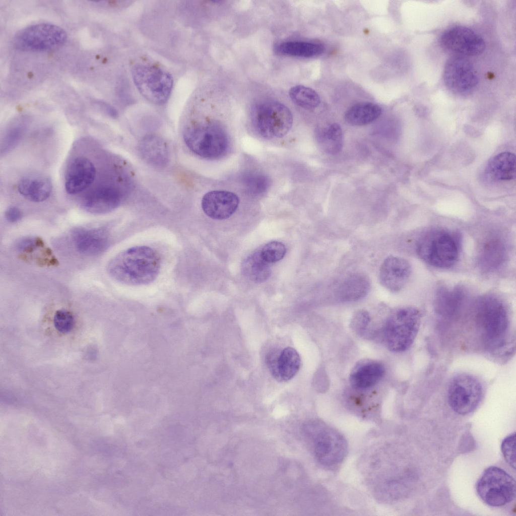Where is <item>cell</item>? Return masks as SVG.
<instances>
[{
    "label": "cell",
    "instance_id": "8fae6325",
    "mask_svg": "<svg viewBox=\"0 0 516 516\" xmlns=\"http://www.w3.org/2000/svg\"><path fill=\"white\" fill-rule=\"evenodd\" d=\"M447 395L450 408L455 413L465 415L478 407L483 397V388L475 377L461 373L451 378Z\"/></svg>",
    "mask_w": 516,
    "mask_h": 516
},
{
    "label": "cell",
    "instance_id": "484cf974",
    "mask_svg": "<svg viewBox=\"0 0 516 516\" xmlns=\"http://www.w3.org/2000/svg\"><path fill=\"white\" fill-rule=\"evenodd\" d=\"M486 173L496 180H508L515 176V157L510 152H502L494 156L488 163Z\"/></svg>",
    "mask_w": 516,
    "mask_h": 516
},
{
    "label": "cell",
    "instance_id": "9c48e42d",
    "mask_svg": "<svg viewBox=\"0 0 516 516\" xmlns=\"http://www.w3.org/2000/svg\"><path fill=\"white\" fill-rule=\"evenodd\" d=\"M476 490L480 499L486 504L493 507L502 506L515 498V481L502 469L490 466L483 471L478 480Z\"/></svg>",
    "mask_w": 516,
    "mask_h": 516
},
{
    "label": "cell",
    "instance_id": "f35d334b",
    "mask_svg": "<svg viewBox=\"0 0 516 516\" xmlns=\"http://www.w3.org/2000/svg\"><path fill=\"white\" fill-rule=\"evenodd\" d=\"M23 217L21 210L16 206H12L7 209L5 212V217L7 221L11 223H16L20 221Z\"/></svg>",
    "mask_w": 516,
    "mask_h": 516
},
{
    "label": "cell",
    "instance_id": "e0dca14e",
    "mask_svg": "<svg viewBox=\"0 0 516 516\" xmlns=\"http://www.w3.org/2000/svg\"><path fill=\"white\" fill-rule=\"evenodd\" d=\"M239 198L233 192L213 190L206 194L202 200V208L206 215L216 220L229 218L236 211Z\"/></svg>",
    "mask_w": 516,
    "mask_h": 516
},
{
    "label": "cell",
    "instance_id": "d6a6232c",
    "mask_svg": "<svg viewBox=\"0 0 516 516\" xmlns=\"http://www.w3.org/2000/svg\"><path fill=\"white\" fill-rule=\"evenodd\" d=\"M260 251L262 258L270 264L282 260L286 254V249L283 243L272 241L265 244Z\"/></svg>",
    "mask_w": 516,
    "mask_h": 516
},
{
    "label": "cell",
    "instance_id": "603a6c76",
    "mask_svg": "<svg viewBox=\"0 0 516 516\" xmlns=\"http://www.w3.org/2000/svg\"><path fill=\"white\" fill-rule=\"evenodd\" d=\"M464 299V293L461 288L442 287L435 295V310L442 316L453 317L461 308Z\"/></svg>",
    "mask_w": 516,
    "mask_h": 516
},
{
    "label": "cell",
    "instance_id": "83f0119b",
    "mask_svg": "<svg viewBox=\"0 0 516 516\" xmlns=\"http://www.w3.org/2000/svg\"><path fill=\"white\" fill-rule=\"evenodd\" d=\"M316 136L321 148L327 154H336L343 148V132L340 125L337 123H331L318 128Z\"/></svg>",
    "mask_w": 516,
    "mask_h": 516
},
{
    "label": "cell",
    "instance_id": "d4e9b609",
    "mask_svg": "<svg viewBox=\"0 0 516 516\" xmlns=\"http://www.w3.org/2000/svg\"><path fill=\"white\" fill-rule=\"evenodd\" d=\"M506 248L500 239L491 237L482 244L479 253L480 266L486 271L498 268L504 262Z\"/></svg>",
    "mask_w": 516,
    "mask_h": 516
},
{
    "label": "cell",
    "instance_id": "4dcf8cb0",
    "mask_svg": "<svg viewBox=\"0 0 516 516\" xmlns=\"http://www.w3.org/2000/svg\"><path fill=\"white\" fill-rule=\"evenodd\" d=\"M29 121L25 117L13 120L5 129L1 142V155H4L14 149L24 136Z\"/></svg>",
    "mask_w": 516,
    "mask_h": 516
},
{
    "label": "cell",
    "instance_id": "d590c367",
    "mask_svg": "<svg viewBox=\"0 0 516 516\" xmlns=\"http://www.w3.org/2000/svg\"><path fill=\"white\" fill-rule=\"evenodd\" d=\"M515 433H512L502 440L501 444L502 454L509 465L515 469Z\"/></svg>",
    "mask_w": 516,
    "mask_h": 516
},
{
    "label": "cell",
    "instance_id": "ab89813d",
    "mask_svg": "<svg viewBox=\"0 0 516 516\" xmlns=\"http://www.w3.org/2000/svg\"><path fill=\"white\" fill-rule=\"evenodd\" d=\"M99 104L100 105L105 111L112 116L116 115L115 110L109 105L105 103L104 102H100Z\"/></svg>",
    "mask_w": 516,
    "mask_h": 516
},
{
    "label": "cell",
    "instance_id": "7a4b0ae2",
    "mask_svg": "<svg viewBox=\"0 0 516 516\" xmlns=\"http://www.w3.org/2000/svg\"><path fill=\"white\" fill-rule=\"evenodd\" d=\"M474 321L477 333L486 349L495 350L505 345L510 322L507 307L500 298L491 294L480 297L476 303Z\"/></svg>",
    "mask_w": 516,
    "mask_h": 516
},
{
    "label": "cell",
    "instance_id": "6da1fadb",
    "mask_svg": "<svg viewBox=\"0 0 516 516\" xmlns=\"http://www.w3.org/2000/svg\"><path fill=\"white\" fill-rule=\"evenodd\" d=\"M161 259L154 248L138 245L126 248L108 262L107 271L116 281L128 286H142L153 282L158 276Z\"/></svg>",
    "mask_w": 516,
    "mask_h": 516
},
{
    "label": "cell",
    "instance_id": "ffe728a7",
    "mask_svg": "<svg viewBox=\"0 0 516 516\" xmlns=\"http://www.w3.org/2000/svg\"><path fill=\"white\" fill-rule=\"evenodd\" d=\"M370 287L368 277L356 273L349 275L340 283L335 290V295L341 302L356 301L367 295Z\"/></svg>",
    "mask_w": 516,
    "mask_h": 516
},
{
    "label": "cell",
    "instance_id": "ba28073f",
    "mask_svg": "<svg viewBox=\"0 0 516 516\" xmlns=\"http://www.w3.org/2000/svg\"><path fill=\"white\" fill-rule=\"evenodd\" d=\"M307 427L314 455L318 462L328 468L339 465L346 456L348 449L344 436L336 429L320 422L311 423Z\"/></svg>",
    "mask_w": 516,
    "mask_h": 516
},
{
    "label": "cell",
    "instance_id": "5bb4252c",
    "mask_svg": "<svg viewBox=\"0 0 516 516\" xmlns=\"http://www.w3.org/2000/svg\"><path fill=\"white\" fill-rule=\"evenodd\" d=\"M411 272V265L407 260L390 255L384 260L380 266L379 282L388 290L397 292L406 285Z\"/></svg>",
    "mask_w": 516,
    "mask_h": 516
},
{
    "label": "cell",
    "instance_id": "1f68e13d",
    "mask_svg": "<svg viewBox=\"0 0 516 516\" xmlns=\"http://www.w3.org/2000/svg\"><path fill=\"white\" fill-rule=\"evenodd\" d=\"M289 96L297 105L307 109L317 107L320 102L318 94L311 88L302 85H297L290 89Z\"/></svg>",
    "mask_w": 516,
    "mask_h": 516
},
{
    "label": "cell",
    "instance_id": "74e56055",
    "mask_svg": "<svg viewBox=\"0 0 516 516\" xmlns=\"http://www.w3.org/2000/svg\"><path fill=\"white\" fill-rule=\"evenodd\" d=\"M43 245L39 238L26 237L20 239L16 243V248L20 252L30 253Z\"/></svg>",
    "mask_w": 516,
    "mask_h": 516
},
{
    "label": "cell",
    "instance_id": "f1b7e54d",
    "mask_svg": "<svg viewBox=\"0 0 516 516\" xmlns=\"http://www.w3.org/2000/svg\"><path fill=\"white\" fill-rule=\"evenodd\" d=\"M241 271L245 277L255 283L266 281L271 274L269 263L262 258L260 250L245 258L242 263Z\"/></svg>",
    "mask_w": 516,
    "mask_h": 516
},
{
    "label": "cell",
    "instance_id": "f546056e",
    "mask_svg": "<svg viewBox=\"0 0 516 516\" xmlns=\"http://www.w3.org/2000/svg\"><path fill=\"white\" fill-rule=\"evenodd\" d=\"M324 46L319 43L299 41H286L276 47L278 53L283 55L309 58L317 56L324 51Z\"/></svg>",
    "mask_w": 516,
    "mask_h": 516
},
{
    "label": "cell",
    "instance_id": "ac0fdd59",
    "mask_svg": "<svg viewBox=\"0 0 516 516\" xmlns=\"http://www.w3.org/2000/svg\"><path fill=\"white\" fill-rule=\"evenodd\" d=\"M273 376L278 381L292 379L299 370L301 359L297 351L291 347L285 348L280 352H272L267 359Z\"/></svg>",
    "mask_w": 516,
    "mask_h": 516
},
{
    "label": "cell",
    "instance_id": "8992f818",
    "mask_svg": "<svg viewBox=\"0 0 516 516\" xmlns=\"http://www.w3.org/2000/svg\"><path fill=\"white\" fill-rule=\"evenodd\" d=\"M183 138L192 152L207 159L221 157L229 146L226 132L221 125L215 123L188 126L184 132Z\"/></svg>",
    "mask_w": 516,
    "mask_h": 516
},
{
    "label": "cell",
    "instance_id": "8d00e7d4",
    "mask_svg": "<svg viewBox=\"0 0 516 516\" xmlns=\"http://www.w3.org/2000/svg\"><path fill=\"white\" fill-rule=\"evenodd\" d=\"M370 321V316L364 310H360L356 312L353 317L352 326L353 329L358 333H362Z\"/></svg>",
    "mask_w": 516,
    "mask_h": 516
},
{
    "label": "cell",
    "instance_id": "4fadbf2b",
    "mask_svg": "<svg viewBox=\"0 0 516 516\" xmlns=\"http://www.w3.org/2000/svg\"><path fill=\"white\" fill-rule=\"evenodd\" d=\"M440 43L446 49L466 56L482 53L485 47L483 39L473 30L462 26L452 27L443 33Z\"/></svg>",
    "mask_w": 516,
    "mask_h": 516
},
{
    "label": "cell",
    "instance_id": "cb8c5ba5",
    "mask_svg": "<svg viewBox=\"0 0 516 516\" xmlns=\"http://www.w3.org/2000/svg\"><path fill=\"white\" fill-rule=\"evenodd\" d=\"M139 151L143 158L157 167H163L168 161V150L166 143L159 137L148 135L141 140Z\"/></svg>",
    "mask_w": 516,
    "mask_h": 516
},
{
    "label": "cell",
    "instance_id": "7402d4cb",
    "mask_svg": "<svg viewBox=\"0 0 516 516\" xmlns=\"http://www.w3.org/2000/svg\"><path fill=\"white\" fill-rule=\"evenodd\" d=\"M17 188L20 194L27 200L40 203L49 197L52 186L50 179L47 177L30 175L21 178Z\"/></svg>",
    "mask_w": 516,
    "mask_h": 516
},
{
    "label": "cell",
    "instance_id": "d6986e66",
    "mask_svg": "<svg viewBox=\"0 0 516 516\" xmlns=\"http://www.w3.org/2000/svg\"><path fill=\"white\" fill-rule=\"evenodd\" d=\"M121 201V195L118 188L111 185H102L87 195L82 206L89 213L102 214L114 210Z\"/></svg>",
    "mask_w": 516,
    "mask_h": 516
},
{
    "label": "cell",
    "instance_id": "30bf717a",
    "mask_svg": "<svg viewBox=\"0 0 516 516\" xmlns=\"http://www.w3.org/2000/svg\"><path fill=\"white\" fill-rule=\"evenodd\" d=\"M67 34L60 27L48 23L27 26L18 32L13 39L15 47L22 51L42 52L63 45Z\"/></svg>",
    "mask_w": 516,
    "mask_h": 516
},
{
    "label": "cell",
    "instance_id": "4316f807",
    "mask_svg": "<svg viewBox=\"0 0 516 516\" xmlns=\"http://www.w3.org/2000/svg\"><path fill=\"white\" fill-rule=\"evenodd\" d=\"M381 112V108L377 104L360 102L348 109L345 114V119L351 125H364L376 119Z\"/></svg>",
    "mask_w": 516,
    "mask_h": 516
},
{
    "label": "cell",
    "instance_id": "44dd1931",
    "mask_svg": "<svg viewBox=\"0 0 516 516\" xmlns=\"http://www.w3.org/2000/svg\"><path fill=\"white\" fill-rule=\"evenodd\" d=\"M385 373L384 366L376 361L361 362L352 369L349 377L352 387L357 390H365L377 384Z\"/></svg>",
    "mask_w": 516,
    "mask_h": 516
},
{
    "label": "cell",
    "instance_id": "7c38bea8",
    "mask_svg": "<svg viewBox=\"0 0 516 516\" xmlns=\"http://www.w3.org/2000/svg\"><path fill=\"white\" fill-rule=\"evenodd\" d=\"M443 79L447 88L459 95L471 94L478 82L474 67L467 59L461 56L452 57L446 61Z\"/></svg>",
    "mask_w": 516,
    "mask_h": 516
},
{
    "label": "cell",
    "instance_id": "9a60e30c",
    "mask_svg": "<svg viewBox=\"0 0 516 516\" xmlns=\"http://www.w3.org/2000/svg\"><path fill=\"white\" fill-rule=\"evenodd\" d=\"M71 235L75 249L85 255L99 254L109 246V235L101 228L78 227L72 230Z\"/></svg>",
    "mask_w": 516,
    "mask_h": 516
},
{
    "label": "cell",
    "instance_id": "e575fe53",
    "mask_svg": "<svg viewBox=\"0 0 516 516\" xmlns=\"http://www.w3.org/2000/svg\"><path fill=\"white\" fill-rule=\"evenodd\" d=\"M53 322L56 329L60 333L65 334L72 330L75 320L72 313L68 310L61 309L56 311L55 313Z\"/></svg>",
    "mask_w": 516,
    "mask_h": 516
},
{
    "label": "cell",
    "instance_id": "5b68a950",
    "mask_svg": "<svg viewBox=\"0 0 516 516\" xmlns=\"http://www.w3.org/2000/svg\"><path fill=\"white\" fill-rule=\"evenodd\" d=\"M253 127L258 134L267 139L280 138L286 135L293 123L289 108L275 101L255 103L251 111Z\"/></svg>",
    "mask_w": 516,
    "mask_h": 516
},
{
    "label": "cell",
    "instance_id": "277c9868",
    "mask_svg": "<svg viewBox=\"0 0 516 516\" xmlns=\"http://www.w3.org/2000/svg\"><path fill=\"white\" fill-rule=\"evenodd\" d=\"M422 316L421 311L413 306L401 307L391 313L384 328L385 341L390 351L402 352L411 347L419 332Z\"/></svg>",
    "mask_w": 516,
    "mask_h": 516
},
{
    "label": "cell",
    "instance_id": "52a82bcc",
    "mask_svg": "<svg viewBox=\"0 0 516 516\" xmlns=\"http://www.w3.org/2000/svg\"><path fill=\"white\" fill-rule=\"evenodd\" d=\"M131 72L136 87L147 100L158 105L168 100L173 79L167 71L154 64L138 63L132 67Z\"/></svg>",
    "mask_w": 516,
    "mask_h": 516
},
{
    "label": "cell",
    "instance_id": "3957f363",
    "mask_svg": "<svg viewBox=\"0 0 516 516\" xmlns=\"http://www.w3.org/2000/svg\"><path fill=\"white\" fill-rule=\"evenodd\" d=\"M460 240L454 232L437 229L421 236L416 244L419 257L431 266L447 269L457 262L460 254Z\"/></svg>",
    "mask_w": 516,
    "mask_h": 516
},
{
    "label": "cell",
    "instance_id": "2e32d148",
    "mask_svg": "<svg viewBox=\"0 0 516 516\" xmlns=\"http://www.w3.org/2000/svg\"><path fill=\"white\" fill-rule=\"evenodd\" d=\"M96 169L87 158L79 156L69 164L65 176V189L70 195L79 194L85 190L93 182Z\"/></svg>",
    "mask_w": 516,
    "mask_h": 516
},
{
    "label": "cell",
    "instance_id": "836d02e7",
    "mask_svg": "<svg viewBox=\"0 0 516 516\" xmlns=\"http://www.w3.org/2000/svg\"><path fill=\"white\" fill-rule=\"evenodd\" d=\"M244 184L248 191L253 195H260L264 192L269 185L267 176L259 173H248L243 178Z\"/></svg>",
    "mask_w": 516,
    "mask_h": 516
}]
</instances>
